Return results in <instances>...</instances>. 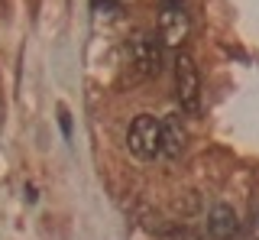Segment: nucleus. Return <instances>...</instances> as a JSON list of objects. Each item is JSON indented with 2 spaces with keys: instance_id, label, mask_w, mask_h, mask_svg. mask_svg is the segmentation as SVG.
<instances>
[{
  "instance_id": "obj_1",
  "label": "nucleus",
  "mask_w": 259,
  "mask_h": 240,
  "mask_svg": "<svg viewBox=\"0 0 259 240\" xmlns=\"http://www.w3.org/2000/svg\"><path fill=\"white\" fill-rule=\"evenodd\" d=\"M130 59H133V65L140 75L146 78H156L162 68H165V46H162V39L156 33H136L130 39Z\"/></svg>"
},
{
  "instance_id": "obj_2",
  "label": "nucleus",
  "mask_w": 259,
  "mask_h": 240,
  "mask_svg": "<svg viewBox=\"0 0 259 240\" xmlns=\"http://www.w3.org/2000/svg\"><path fill=\"white\" fill-rule=\"evenodd\" d=\"M175 94H178L182 110H188V114L201 110V75H198L194 59L185 52L175 59Z\"/></svg>"
},
{
  "instance_id": "obj_3",
  "label": "nucleus",
  "mask_w": 259,
  "mask_h": 240,
  "mask_svg": "<svg viewBox=\"0 0 259 240\" xmlns=\"http://www.w3.org/2000/svg\"><path fill=\"white\" fill-rule=\"evenodd\" d=\"M159 140H162V124L156 117H149V114H140L126 130V146H130V153L140 156V159L156 156L159 153Z\"/></svg>"
},
{
  "instance_id": "obj_4",
  "label": "nucleus",
  "mask_w": 259,
  "mask_h": 240,
  "mask_svg": "<svg viewBox=\"0 0 259 240\" xmlns=\"http://www.w3.org/2000/svg\"><path fill=\"white\" fill-rule=\"evenodd\" d=\"M191 33V20H188V10H185L182 4H165L159 13V39L162 46H172V49H178V46L188 39Z\"/></svg>"
},
{
  "instance_id": "obj_5",
  "label": "nucleus",
  "mask_w": 259,
  "mask_h": 240,
  "mask_svg": "<svg viewBox=\"0 0 259 240\" xmlns=\"http://www.w3.org/2000/svg\"><path fill=\"white\" fill-rule=\"evenodd\" d=\"M185 143H188V130H185L182 117L178 114H168L162 120V140H159V153L168 156V159H178L185 149Z\"/></svg>"
},
{
  "instance_id": "obj_6",
  "label": "nucleus",
  "mask_w": 259,
  "mask_h": 240,
  "mask_svg": "<svg viewBox=\"0 0 259 240\" xmlns=\"http://www.w3.org/2000/svg\"><path fill=\"white\" fill-rule=\"evenodd\" d=\"M207 230L214 240H237L240 234V218L230 205H214L207 214Z\"/></svg>"
},
{
  "instance_id": "obj_7",
  "label": "nucleus",
  "mask_w": 259,
  "mask_h": 240,
  "mask_svg": "<svg viewBox=\"0 0 259 240\" xmlns=\"http://www.w3.org/2000/svg\"><path fill=\"white\" fill-rule=\"evenodd\" d=\"M94 13H97V17H117L120 4H117V0H94Z\"/></svg>"
},
{
  "instance_id": "obj_8",
  "label": "nucleus",
  "mask_w": 259,
  "mask_h": 240,
  "mask_svg": "<svg viewBox=\"0 0 259 240\" xmlns=\"http://www.w3.org/2000/svg\"><path fill=\"white\" fill-rule=\"evenodd\" d=\"M59 124H62L65 137H71V117H68V110H65V107H59Z\"/></svg>"
},
{
  "instance_id": "obj_9",
  "label": "nucleus",
  "mask_w": 259,
  "mask_h": 240,
  "mask_svg": "<svg viewBox=\"0 0 259 240\" xmlns=\"http://www.w3.org/2000/svg\"><path fill=\"white\" fill-rule=\"evenodd\" d=\"M165 4H182V0H165Z\"/></svg>"
}]
</instances>
